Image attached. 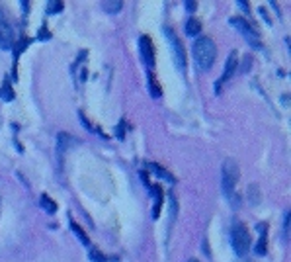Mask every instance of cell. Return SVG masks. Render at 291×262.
Masks as SVG:
<instances>
[{
    "label": "cell",
    "mask_w": 291,
    "mask_h": 262,
    "mask_svg": "<svg viewBox=\"0 0 291 262\" xmlns=\"http://www.w3.org/2000/svg\"><path fill=\"white\" fill-rule=\"evenodd\" d=\"M186 8H188L190 12H194V10H195V4H194V2H188V4H186Z\"/></svg>",
    "instance_id": "cell-20"
},
{
    "label": "cell",
    "mask_w": 291,
    "mask_h": 262,
    "mask_svg": "<svg viewBox=\"0 0 291 262\" xmlns=\"http://www.w3.org/2000/svg\"><path fill=\"white\" fill-rule=\"evenodd\" d=\"M148 190H150V194L154 196V210H152V219H156V217L160 215V208H162V204H164V194H162L160 186H150Z\"/></svg>",
    "instance_id": "cell-10"
},
{
    "label": "cell",
    "mask_w": 291,
    "mask_h": 262,
    "mask_svg": "<svg viewBox=\"0 0 291 262\" xmlns=\"http://www.w3.org/2000/svg\"><path fill=\"white\" fill-rule=\"evenodd\" d=\"M139 51H141V59L146 67L154 65V49H152V41L148 35H141L139 37Z\"/></svg>",
    "instance_id": "cell-6"
},
{
    "label": "cell",
    "mask_w": 291,
    "mask_h": 262,
    "mask_svg": "<svg viewBox=\"0 0 291 262\" xmlns=\"http://www.w3.org/2000/svg\"><path fill=\"white\" fill-rule=\"evenodd\" d=\"M39 204H41V208L47 211V213H55L57 211V204L47 196V194H41V200H39Z\"/></svg>",
    "instance_id": "cell-16"
},
{
    "label": "cell",
    "mask_w": 291,
    "mask_h": 262,
    "mask_svg": "<svg viewBox=\"0 0 291 262\" xmlns=\"http://www.w3.org/2000/svg\"><path fill=\"white\" fill-rule=\"evenodd\" d=\"M14 47V29L8 22L0 20V49L10 51Z\"/></svg>",
    "instance_id": "cell-8"
},
{
    "label": "cell",
    "mask_w": 291,
    "mask_h": 262,
    "mask_svg": "<svg viewBox=\"0 0 291 262\" xmlns=\"http://www.w3.org/2000/svg\"><path fill=\"white\" fill-rule=\"evenodd\" d=\"M188 262H199V261H195V259H190Z\"/></svg>",
    "instance_id": "cell-21"
},
{
    "label": "cell",
    "mask_w": 291,
    "mask_h": 262,
    "mask_svg": "<svg viewBox=\"0 0 291 262\" xmlns=\"http://www.w3.org/2000/svg\"><path fill=\"white\" fill-rule=\"evenodd\" d=\"M199 29H201V24H199V20L197 18H190L188 22H186V33L188 35H197L199 33Z\"/></svg>",
    "instance_id": "cell-15"
},
{
    "label": "cell",
    "mask_w": 291,
    "mask_h": 262,
    "mask_svg": "<svg viewBox=\"0 0 291 262\" xmlns=\"http://www.w3.org/2000/svg\"><path fill=\"white\" fill-rule=\"evenodd\" d=\"M63 10V2H57V0H51L49 6H47V14H53V12H61Z\"/></svg>",
    "instance_id": "cell-19"
},
{
    "label": "cell",
    "mask_w": 291,
    "mask_h": 262,
    "mask_svg": "<svg viewBox=\"0 0 291 262\" xmlns=\"http://www.w3.org/2000/svg\"><path fill=\"white\" fill-rule=\"evenodd\" d=\"M102 8L108 12V14H118L121 8H123V2L121 0H106L102 4Z\"/></svg>",
    "instance_id": "cell-14"
},
{
    "label": "cell",
    "mask_w": 291,
    "mask_h": 262,
    "mask_svg": "<svg viewBox=\"0 0 291 262\" xmlns=\"http://www.w3.org/2000/svg\"><path fill=\"white\" fill-rule=\"evenodd\" d=\"M71 229H73V231L76 233L78 241H80V243H82L84 247H88V245H90V239H88V235L84 233V229H82V227H80V225H78L76 221H71Z\"/></svg>",
    "instance_id": "cell-13"
},
{
    "label": "cell",
    "mask_w": 291,
    "mask_h": 262,
    "mask_svg": "<svg viewBox=\"0 0 291 262\" xmlns=\"http://www.w3.org/2000/svg\"><path fill=\"white\" fill-rule=\"evenodd\" d=\"M73 145H74V139L71 135H67V133H59L57 135V157H59V162H63V155Z\"/></svg>",
    "instance_id": "cell-9"
},
{
    "label": "cell",
    "mask_w": 291,
    "mask_h": 262,
    "mask_svg": "<svg viewBox=\"0 0 291 262\" xmlns=\"http://www.w3.org/2000/svg\"><path fill=\"white\" fill-rule=\"evenodd\" d=\"M239 166H237V162L235 160H231V158H227L225 162H223V174H221V186H223V194L229 198V200H233L235 204V208L239 206V198L235 196V186H237V182H239Z\"/></svg>",
    "instance_id": "cell-2"
},
{
    "label": "cell",
    "mask_w": 291,
    "mask_h": 262,
    "mask_svg": "<svg viewBox=\"0 0 291 262\" xmlns=\"http://www.w3.org/2000/svg\"><path fill=\"white\" fill-rule=\"evenodd\" d=\"M148 92L152 94V98H160V86H158V82H156V79L152 77V75H148Z\"/></svg>",
    "instance_id": "cell-17"
},
{
    "label": "cell",
    "mask_w": 291,
    "mask_h": 262,
    "mask_svg": "<svg viewBox=\"0 0 291 262\" xmlns=\"http://www.w3.org/2000/svg\"><path fill=\"white\" fill-rule=\"evenodd\" d=\"M164 37H166V41L170 43V49H172L176 67L184 73V71H186V53H184V47H182L180 39L176 37V33L172 31V27H164Z\"/></svg>",
    "instance_id": "cell-4"
},
{
    "label": "cell",
    "mask_w": 291,
    "mask_h": 262,
    "mask_svg": "<svg viewBox=\"0 0 291 262\" xmlns=\"http://www.w3.org/2000/svg\"><path fill=\"white\" fill-rule=\"evenodd\" d=\"M266 223L258 225V231H260V241H258V247H256V255L258 257H264L268 253V245H266Z\"/></svg>",
    "instance_id": "cell-11"
},
{
    "label": "cell",
    "mask_w": 291,
    "mask_h": 262,
    "mask_svg": "<svg viewBox=\"0 0 291 262\" xmlns=\"http://www.w3.org/2000/svg\"><path fill=\"white\" fill-rule=\"evenodd\" d=\"M239 262H250V261H239Z\"/></svg>",
    "instance_id": "cell-22"
},
{
    "label": "cell",
    "mask_w": 291,
    "mask_h": 262,
    "mask_svg": "<svg viewBox=\"0 0 291 262\" xmlns=\"http://www.w3.org/2000/svg\"><path fill=\"white\" fill-rule=\"evenodd\" d=\"M231 26H235V27L244 35V39L250 43L252 49H262V43H260V39H258L256 29H254L244 18H233V20H231Z\"/></svg>",
    "instance_id": "cell-5"
},
{
    "label": "cell",
    "mask_w": 291,
    "mask_h": 262,
    "mask_svg": "<svg viewBox=\"0 0 291 262\" xmlns=\"http://www.w3.org/2000/svg\"><path fill=\"white\" fill-rule=\"evenodd\" d=\"M148 168H150V170H154V174H156L158 178H164V180H168V182H174V176H172V174H170L166 168L158 166L156 162H150V164H148Z\"/></svg>",
    "instance_id": "cell-12"
},
{
    "label": "cell",
    "mask_w": 291,
    "mask_h": 262,
    "mask_svg": "<svg viewBox=\"0 0 291 262\" xmlns=\"http://www.w3.org/2000/svg\"><path fill=\"white\" fill-rule=\"evenodd\" d=\"M229 241H231L233 251L239 257H246L248 255V251H250V235H248V229L244 227V223H241V221L233 223L231 233H229Z\"/></svg>",
    "instance_id": "cell-3"
},
{
    "label": "cell",
    "mask_w": 291,
    "mask_h": 262,
    "mask_svg": "<svg viewBox=\"0 0 291 262\" xmlns=\"http://www.w3.org/2000/svg\"><path fill=\"white\" fill-rule=\"evenodd\" d=\"M88 257H90L92 262H108V259H106L104 255H100L98 249H90V251H88Z\"/></svg>",
    "instance_id": "cell-18"
},
{
    "label": "cell",
    "mask_w": 291,
    "mask_h": 262,
    "mask_svg": "<svg viewBox=\"0 0 291 262\" xmlns=\"http://www.w3.org/2000/svg\"><path fill=\"white\" fill-rule=\"evenodd\" d=\"M237 65H239V57H237V51H231V55H229V59H227V63H225V71H223L221 79H219V80H217V84H215L217 92H221V84H223V82H227V80H229V79L233 77V73H235Z\"/></svg>",
    "instance_id": "cell-7"
},
{
    "label": "cell",
    "mask_w": 291,
    "mask_h": 262,
    "mask_svg": "<svg viewBox=\"0 0 291 262\" xmlns=\"http://www.w3.org/2000/svg\"><path fill=\"white\" fill-rule=\"evenodd\" d=\"M217 57V47L213 43L211 37H197V41L194 43V59H195V67L199 71H209L215 63Z\"/></svg>",
    "instance_id": "cell-1"
}]
</instances>
